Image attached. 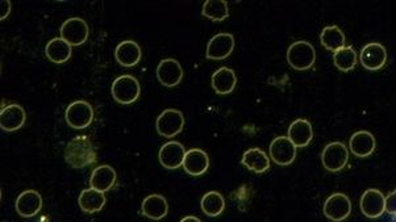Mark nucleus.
<instances>
[{"mask_svg":"<svg viewBox=\"0 0 396 222\" xmlns=\"http://www.w3.org/2000/svg\"><path fill=\"white\" fill-rule=\"evenodd\" d=\"M65 159L72 169H83L96 161V153L91 139L86 136L72 138L65 149Z\"/></svg>","mask_w":396,"mask_h":222,"instance_id":"nucleus-1","label":"nucleus"},{"mask_svg":"<svg viewBox=\"0 0 396 222\" xmlns=\"http://www.w3.org/2000/svg\"><path fill=\"white\" fill-rule=\"evenodd\" d=\"M316 51L308 41H296L287 49V62L299 71L308 70L315 65Z\"/></svg>","mask_w":396,"mask_h":222,"instance_id":"nucleus-2","label":"nucleus"},{"mask_svg":"<svg viewBox=\"0 0 396 222\" xmlns=\"http://www.w3.org/2000/svg\"><path fill=\"white\" fill-rule=\"evenodd\" d=\"M112 96L122 105H128L136 102L140 96L141 88L137 79L132 75H121L115 79L111 88Z\"/></svg>","mask_w":396,"mask_h":222,"instance_id":"nucleus-3","label":"nucleus"},{"mask_svg":"<svg viewBox=\"0 0 396 222\" xmlns=\"http://www.w3.org/2000/svg\"><path fill=\"white\" fill-rule=\"evenodd\" d=\"M185 126V117L181 111L165 109L157 119L155 128L159 136L172 138L179 135Z\"/></svg>","mask_w":396,"mask_h":222,"instance_id":"nucleus-4","label":"nucleus"},{"mask_svg":"<svg viewBox=\"0 0 396 222\" xmlns=\"http://www.w3.org/2000/svg\"><path fill=\"white\" fill-rule=\"evenodd\" d=\"M65 119L71 128L85 129L94 120V109L90 102L83 100L71 102L66 109Z\"/></svg>","mask_w":396,"mask_h":222,"instance_id":"nucleus-5","label":"nucleus"},{"mask_svg":"<svg viewBox=\"0 0 396 222\" xmlns=\"http://www.w3.org/2000/svg\"><path fill=\"white\" fill-rule=\"evenodd\" d=\"M349 159V152L344 143L332 142L326 146L321 154V161L324 169L330 172L343 170Z\"/></svg>","mask_w":396,"mask_h":222,"instance_id":"nucleus-6","label":"nucleus"},{"mask_svg":"<svg viewBox=\"0 0 396 222\" xmlns=\"http://www.w3.org/2000/svg\"><path fill=\"white\" fill-rule=\"evenodd\" d=\"M61 38L71 46H79L88 38V25L83 18L72 17L66 20L61 27Z\"/></svg>","mask_w":396,"mask_h":222,"instance_id":"nucleus-7","label":"nucleus"},{"mask_svg":"<svg viewBox=\"0 0 396 222\" xmlns=\"http://www.w3.org/2000/svg\"><path fill=\"white\" fill-rule=\"evenodd\" d=\"M352 202L344 193H334L329 196L324 204V214L328 220L341 222L350 216Z\"/></svg>","mask_w":396,"mask_h":222,"instance_id":"nucleus-8","label":"nucleus"},{"mask_svg":"<svg viewBox=\"0 0 396 222\" xmlns=\"http://www.w3.org/2000/svg\"><path fill=\"white\" fill-rule=\"evenodd\" d=\"M296 146L289 137H276L270 145V156L279 166H289L296 158Z\"/></svg>","mask_w":396,"mask_h":222,"instance_id":"nucleus-9","label":"nucleus"},{"mask_svg":"<svg viewBox=\"0 0 396 222\" xmlns=\"http://www.w3.org/2000/svg\"><path fill=\"white\" fill-rule=\"evenodd\" d=\"M233 49H235V37L232 34H216L208 42L206 57L208 59L220 61L228 58Z\"/></svg>","mask_w":396,"mask_h":222,"instance_id":"nucleus-10","label":"nucleus"},{"mask_svg":"<svg viewBox=\"0 0 396 222\" xmlns=\"http://www.w3.org/2000/svg\"><path fill=\"white\" fill-rule=\"evenodd\" d=\"M186 150L183 148L182 143L176 142V141H170L168 143H165L161 150H159V154H158V158H159V162L161 165L168 169V170H176L179 169L181 166H183V161H185V156H186Z\"/></svg>","mask_w":396,"mask_h":222,"instance_id":"nucleus-11","label":"nucleus"},{"mask_svg":"<svg viewBox=\"0 0 396 222\" xmlns=\"http://www.w3.org/2000/svg\"><path fill=\"white\" fill-rule=\"evenodd\" d=\"M157 78L161 85L172 88L181 83L183 78V68L176 59H162L157 68Z\"/></svg>","mask_w":396,"mask_h":222,"instance_id":"nucleus-12","label":"nucleus"},{"mask_svg":"<svg viewBox=\"0 0 396 222\" xmlns=\"http://www.w3.org/2000/svg\"><path fill=\"white\" fill-rule=\"evenodd\" d=\"M361 210L369 219H378L386 212V197L374 188L365 191L361 197Z\"/></svg>","mask_w":396,"mask_h":222,"instance_id":"nucleus-13","label":"nucleus"},{"mask_svg":"<svg viewBox=\"0 0 396 222\" xmlns=\"http://www.w3.org/2000/svg\"><path fill=\"white\" fill-rule=\"evenodd\" d=\"M360 59H361L363 68L370 71H375L386 65L387 51L382 44L371 42V44H367L365 48H362Z\"/></svg>","mask_w":396,"mask_h":222,"instance_id":"nucleus-14","label":"nucleus"},{"mask_svg":"<svg viewBox=\"0 0 396 222\" xmlns=\"http://www.w3.org/2000/svg\"><path fill=\"white\" fill-rule=\"evenodd\" d=\"M25 111L18 104H10L1 109L0 128L5 132H15L25 124Z\"/></svg>","mask_w":396,"mask_h":222,"instance_id":"nucleus-15","label":"nucleus"},{"mask_svg":"<svg viewBox=\"0 0 396 222\" xmlns=\"http://www.w3.org/2000/svg\"><path fill=\"white\" fill-rule=\"evenodd\" d=\"M41 208L42 197L34 189L24 191L16 200V210L21 217H34L41 210Z\"/></svg>","mask_w":396,"mask_h":222,"instance_id":"nucleus-16","label":"nucleus"},{"mask_svg":"<svg viewBox=\"0 0 396 222\" xmlns=\"http://www.w3.org/2000/svg\"><path fill=\"white\" fill-rule=\"evenodd\" d=\"M350 152L358 158H366L374 153L377 142L375 137L373 136L370 132L360 130L354 133L350 138Z\"/></svg>","mask_w":396,"mask_h":222,"instance_id":"nucleus-17","label":"nucleus"},{"mask_svg":"<svg viewBox=\"0 0 396 222\" xmlns=\"http://www.w3.org/2000/svg\"><path fill=\"white\" fill-rule=\"evenodd\" d=\"M115 57L121 66L135 68L141 59V48L135 41H122L115 51Z\"/></svg>","mask_w":396,"mask_h":222,"instance_id":"nucleus-18","label":"nucleus"},{"mask_svg":"<svg viewBox=\"0 0 396 222\" xmlns=\"http://www.w3.org/2000/svg\"><path fill=\"white\" fill-rule=\"evenodd\" d=\"M209 167V158L207 153L200 149H191L185 156L183 169L192 176L203 175Z\"/></svg>","mask_w":396,"mask_h":222,"instance_id":"nucleus-19","label":"nucleus"},{"mask_svg":"<svg viewBox=\"0 0 396 222\" xmlns=\"http://www.w3.org/2000/svg\"><path fill=\"white\" fill-rule=\"evenodd\" d=\"M141 210H142V214L145 217L155 220V221H159L163 217H166V214L169 212V205H168V202L163 196L150 195L142 202Z\"/></svg>","mask_w":396,"mask_h":222,"instance_id":"nucleus-20","label":"nucleus"},{"mask_svg":"<svg viewBox=\"0 0 396 222\" xmlns=\"http://www.w3.org/2000/svg\"><path fill=\"white\" fill-rule=\"evenodd\" d=\"M289 138L296 148H306L313 138V130L308 120L298 119L289 128Z\"/></svg>","mask_w":396,"mask_h":222,"instance_id":"nucleus-21","label":"nucleus"},{"mask_svg":"<svg viewBox=\"0 0 396 222\" xmlns=\"http://www.w3.org/2000/svg\"><path fill=\"white\" fill-rule=\"evenodd\" d=\"M237 85V77L229 68H220L212 75V87L217 95H228L233 92Z\"/></svg>","mask_w":396,"mask_h":222,"instance_id":"nucleus-22","label":"nucleus"},{"mask_svg":"<svg viewBox=\"0 0 396 222\" xmlns=\"http://www.w3.org/2000/svg\"><path fill=\"white\" fill-rule=\"evenodd\" d=\"M116 183V172L111 166H99L96 167L90 179V186L96 191L107 192Z\"/></svg>","mask_w":396,"mask_h":222,"instance_id":"nucleus-23","label":"nucleus"},{"mask_svg":"<svg viewBox=\"0 0 396 222\" xmlns=\"http://www.w3.org/2000/svg\"><path fill=\"white\" fill-rule=\"evenodd\" d=\"M242 165L256 174H262L270 169V159L267 154L257 148L249 149L242 155Z\"/></svg>","mask_w":396,"mask_h":222,"instance_id":"nucleus-24","label":"nucleus"},{"mask_svg":"<svg viewBox=\"0 0 396 222\" xmlns=\"http://www.w3.org/2000/svg\"><path fill=\"white\" fill-rule=\"evenodd\" d=\"M45 54L55 65H62L68 62L71 57V45L62 38H53L45 48Z\"/></svg>","mask_w":396,"mask_h":222,"instance_id":"nucleus-25","label":"nucleus"},{"mask_svg":"<svg viewBox=\"0 0 396 222\" xmlns=\"http://www.w3.org/2000/svg\"><path fill=\"white\" fill-rule=\"evenodd\" d=\"M105 205V196L103 192L94 188L82 191L79 196V206L85 213H96L103 209Z\"/></svg>","mask_w":396,"mask_h":222,"instance_id":"nucleus-26","label":"nucleus"},{"mask_svg":"<svg viewBox=\"0 0 396 222\" xmlns=\"http://www.w3.org/2000/svg\"><path fill=\"white\" fill-rule=\"evenodd\" d=\"M323 46L330 51H340L345 46V34L339 27H326L320 34Z\"/></svg>","mask_w":396,"mask_h":222,"instance_id":"nucleus-27","label":"nucleus"},{"mask_svg":"<svg viewBox=\"0 0 396 222\" xmlns=\"http://www.w3.org/2000/svg\"><path fill=\"white\" fill-rule=\"evenodd\" d=\"M202 210L209 217H217L225 208L224 197L219 192H208L202 199Z\"/></svg>","mask_w":396,"mask_h":222,"instance_id":"nucleus-28","label":"nucleus"},{"mask_svg":"<svg viewBox=\"0 0 396 222\" xmlns=\"http://www.w3.org/2000/svg\"><path fill=\"white\" fill-rule=\"evenodd\" d=\"M202 14L203 16L211 18L212 21L216 23L224 21L225 18L229 16L228 3L225 0H208L203 5Z\"/></svg>","mask_w":396,"mask_h":222,"instance_id":"nucleus-29","label":"nucleus"},{"mask_svg":"<svg viewBox=\"0 0 396 222\" xmlns=\"http://www.w3.org/2000/svg\"><path fill=\"white\" fill-rule=\"evenodd\" d=\"M333 62L339 70L350 71L357 65V53L352 46H344L340 51H334Z\"/></svg>","mask_w":396,"mask_h":222,"instance_id":"nucleus-30","label":"nucleus"},{"mask_svg":"<svg viewBox=\"0 0 396 222\" xmlns=\"http://www.w3.org/2000/svg\"><path fill=\"white\" fill-rule=\"evenodd\" d=\"M386 212L388 214L396 216V191H393L387 197H386Z\"/></svg>","mask_w":396,"mask_h":222,"instance_id":"nucleus-31","label":"nucleus"},{"mask_svg":"<svg viewBox=\"0 0 396 222\" xmlns=\"http://www.w3.org/2000/svg\"><path fill=\"white\" fill-rule=\"evenodd\" d=\"M0 5H1V20H4L5 17L10 15V11H11V3H10V1H1Z\"/></svg>","mask_w":396,"mask_h":222,"instance_id":"nucleus-32","label":"nucleus"},{"mask_svg":"<svg viewBox=\"0 0 396 222\" xmlns=\"http://www.w3.org/2000/svg\"><path fill=\"white\" fill-rule=\"evenodd\" d=\"M181 222H202L198 217H195V216H187V217H185V219H182Z\"/></svg>","mask_w":396,"mask_h":222,"instance_id":"nucleus-33","label":"nucleus"},{"mask_svg":"<svg viewBox=\"0 0 396 222\" xmlns=\"http://www.w3.org/2000/svg\"><path fill=\"white\" fill-rule=\"evenodd\" d=\"M393 222H396V216L395 217H394V220H393Z\"/></svg>","mask_w":396,"mask_h":222,"instance_id":"nucleus-34","label":"nucleus"}]
</instances>
